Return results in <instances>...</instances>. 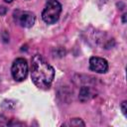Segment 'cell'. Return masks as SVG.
Wrapping results in <instances>:
<instances>
[{
    "label": "cell",
    "mask_w": 127,
    "mask_h": 127,
    "mask_svg": "<svg viewBox=\"0 0 127 127\" xmlns=\"http://www.w3.org/2000/svg\"><path fill=\"white\" fill-rule=\"evenodd\" d=\"M55 77L54 67L39 54L32 58L31 78L36 86L47 89L51 86Z\"/></svg>",
    "instance_id": "cell-1"
},
{
    "label": "cell",
    "mask_w": 127,
    "mask_h": 127,
    "mask_svg": "<svg viewBox=\"0 0 127 127\" xmlns=\"http://www.w3.org/2000/svg\"><path fill=\"white\" fill-rule=\"evenodd\" d=\"M62 5L58 0H48L42 12V19L47 24L56 23L61 15Z\"/></svg>",
    "instance_id": "cell-2"
},
{
    "label": "cell",
    "mask_w": 127,
    "mask_h": 127,
    "mask_svg": "<svg viewBox=\"0 0 127 127\" xmlns=\"http://www.w3.org/2000/svg\"><path fill=\"white\" fill-rule=\"evenodd\" d=\"M11 73L16 81H22L27 77L28 74V64L23 58H18L13 62L11 67Z\"/></svg>",
    "instance_id": "cell-3"
},
{
    "label": "cell",
    "mask_w": 127,
    "mask_h": 127,
    "mask_svg": "<svg viewBox=\"0 0 127 127\" xmlns=\"http://www.w3.org/2000/svg\"><path fill=\"white\" fill-rule=\"evenodd\" d=\"M14 21L16 24L20 25L24 28H30L34 25L36 21V16L34 13L30 11H21L17 10L14 12Z\"/></svg>",
    "instance_id": "cell-4"
},
{
    "label": "cell",
    "mask_w": 127,
    "mask_h": 127,
    "mask_svg": "<svg viewBox=\"0 0 127 127\" xmlns=\"http://www.w3.org/2000/svg\"><path fill=\"white\" fill-rule=\"evenodd\" d=\"M89 68L98 73H104L108 69V63L105 59L99 57H91L89 60Z\"/></svg>",
    "instance_id": "cell-5"
},
{
    "label": "cell",
    "mask_w": 127,
    "mask_h": 127,
    "mask_svg": "<svg viewBox=\"0 0 127 127\" xmlns=\"http://www.w3.org/2000/svg\"><path fill=\"white\" fill-rule=\"evenodd\" d=\"M92 96H93V94H92V91H91V89H90L89 87H87V86H82V87L80 88L79 96H78L79 99H80V101H82V102L87 101V100H89Z\"/></svg>",
    "instance_id": "cell-6"
},
{
    "label": "cell",
    "mask_w": 127,
    "mask_h": 127,
    "mask_svg": "<svg viewBox=\"0 0 127 127\" xmlns=\"http://www.w3.org/2000/svg\"><path fill=\"white\" fill-rule=\"evenodd\" d=\"M64 125H67V126H79V125H82L84 126V123L80 120V119H77V118H74L72 120H70L69 122L65 123Z\"/></svg>",
    "instance_id": "cell-7"
},
{
    "label": "cell",
    "mask_w": 127,
    "mask_h": 127,
    "mask_svg": "<svg viewBox=\"0 0 127 127\" xmlns=\"http://www.w3.org/2000/svg\"><path fill=\"white\" fill-rule=\"evenodd\" d=\"M9 121L7 119V117H5L4 115L0 114V126H9Z\"/></svg>",
    "instance_id": "cell-8"
},
{
    "label": "cell",
    "mask_w": 127,
    "mask_h": 127,
    "mask_svg": "<svg viewBox=\"0 0 127 127\" xmlns=\"http://www.w3.org/2000/svg\"><path fill=\"white\" fill-rule=\"evenodd\" d=\"M121 109H122L123 114L126 116V101H123V102L121 103Z\"/></svg>",
    "instance_id": "cell-9"
},
{
    "label": "cell",
    "mask_w": 127,
    "mask_h": 127,
    "mask_svg": "<svg viewBox=\"0 0 127 127\" xmlns=\"http://www.w3.org/2000/svg\"><path fill=\"white\" fill-rule=\"evenodd\" d=\"M6 11H7V9L5 6H0V15H4L6 13Z\"/></svg>",
    "instance_id": "cell-10"
},
{
    "label": "cell",
    "mask_w": 127,
    "mask_h": 127,
    "mask_svg": "<svg viewBox=\"0 0 127 127\" xmlns=\"http://www.w3.org/2000/svg\"><path fill=\"white\" fill-rule=\"evenodd\" d=\"M125 17H126V14H124V15H123V23H125V22H126V21H125Z\"/></svg>",
    "instance_id": "cell-11"
},
{
    "label": "cell",
    "mask_w": 127,
    "mask_h": 127,
    "mask_svg": "<svg viewBox=\"0 0 127 127\" xmlns=\"http://www.w3.org/2000/svg\"><path fill=\"white\" fill-rule=\"evenodd\" d=\"M4 1H6V2H8V3H11L13 0H4Z\"/></svg>",
    "instance_id": "cell-12"
}]
</instances>
